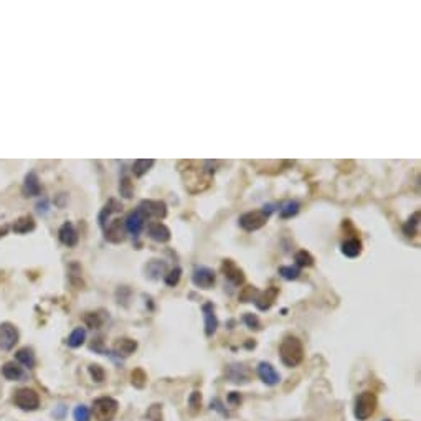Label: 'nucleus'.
Returning a JSON list of instances; mask_svg holds the SVG:
<instances>
[{"instance_id":"12","label":"nucleus","mask_w":421,"mask_h":421,"mask_svg":"<svg viewBox=\"0 0 421 421\" xmlns=\"http://www.w3.org/2000/svg\"><path fill=\"white\" fill-rule=\"evenodd\" d=\"M221 271H223V275L225 278H227L231 284H235V286H240L244 283V275H243V271L238 268V266L231 261V259H225V261L221 263Z\"/></svg>"},{"instance_id":"3","label":"nucleus","mask_w":421,"mask_h":421,"mask_svg":"<svg viewBox=\"0 0 421 421\" xmlns=\"http://www.w3.org/2000/svg\"><path fill=\"white\" fill-rule=\"evenodd\" d=\"M377 408V397L374 391H362L355 398L354 405V416L359 421H367L375 413Z\"/></svg>"},{"instance_id":"14","label":"nucleus","mask_w":421,"mask_h":421,"mask_svg":"<svg viewBox=\"0 0 421 421\" xmlns=\"http://www.w3.org/2000/svg\"><path fill=\"white\" fill-rule=\"evenodd\" d=\"M203 311V320H205V335L212 337L216 332V327H218V319H216L215 307L212 303H205L202 306Z\"/></svg>"},{"instance_id":"19","label":"nucleus","mask_w":421,"mask_h":421,"mask_svg":"<svg viewBox=\"0 0 421 421\" xmlns=\"http://www.w3.org/2000/svg\"><path fill=\"white\" fill-rule=\"evenodd\" d=\"M40 192H41V185H40L38 175L35 174V172L27 174L25 182H23V193H25V196L40 195Z\"/></svg>"},{"instance_id":"26","label":"nucleus","mask_w":421,"mask_h":421,"mask_svg":"<svg viewBox=\"0 0 421 421\" xmlns=\"http://www.w3.org/2000/svg\"><path fill=\"white\" fill-rule=\"evenodd\" d=\"M84 340H86V331H84L83 327H76L75 331H73L71 334H69L66 343H68V347H71V349H78V347H81V345H83Z\"/></svg>"},{"instance_id":"32","label":"nucleus","mask_w":421,"mask_h":421,"mask_svg":"<svg viewBox=\"0 0 421 421\" xmlns=\"http://www.w3.org/2000/svg\"><path fill=\"white\" fill-rule=\"evenodd\" d=\"M180 276H182V269L180 268H174V269H170L165 275V278H164V281H165V284L168 286V287H175L179 284V281H180Z\"/></svg>"},{"instance_id":"15","label":"nucleus","mask_w":421,"mask_h":421,"mask_svg":"<svg viewBox=\"0 0 421 421\" xmlns=\"http://www.w3.org/2000/svg\"><path fill=\"white\" fill-rule=\"evenodd\" d=\"M147 233H149V236L157 243H167V241H170V238H172L170 230H168L165 225L160 223V221L149 223V227H147Z\"/></svg>"},{"instance_id":"22","label":"nucleus","mask_w":421,"mask_h":421,"mask_svg":"<svg viewBox=\"0 0 421 421\" xmlns=\"http://www.w3.org/2000/svg\"><path fill=\"white\" fill-rule=\"evenodd\" d=\"M33 230H35V220L30 215L20 216V218L13 223V231H15V233H28V231H33Z\"/></svg>"},{"instance_id":"2","label":"nucleus","mask_w":421,"mask_h":421,"mask_svg":"<svg viewBox=\"0 0 421 421\" xmlns=\"http://www.w3.org/2000/svg\"><path fill=\"white\" fill-rule=\"evenodd\" d=\"M271 205H264L261 210H253V212H246L240 216V227L246 231H256L259 228H263L269 220V215L273 213Z\"/></svg>"},{"instance_id":"1","label":"nucleus","mask_w":421,"mask_h":421,"mask_svg":"<svg viewBox=\"0 0 421 421\" xmlns=\"http://www.w3.org/2000/svg\"><path fill=\"white\" fill-rule=\"evenodd\" d=\"M279 357L286 367H298L304 359V347L298 337L294 335H286L283 342L279 345Z\"/></svg>"},{"instance_id":"17","label":"nucleus","mask_w":421,"mask_h":421,"mask_svg":"<svg viewBox=\"0 0 421 421\" xmlns=\"http://www.w3.org/2000/svg\"><path fill=\"white\" fill-rule=\"evenodd\" d=\"M58 238H60V241L63 244H66V246H76L78 244V240H80V235H78V231L75 230L73 227V223H63L61 225V228L58 230Z\"/></svg>"},{"instance_id":"25","label":"nucleus","mask_w":421,"mask_h":421,"mask_svg":"<svg viewBox=\"0 0 421 421\" xmlns=\"http://www.w3.org/2000/svg\"><path fill=\"white\" fill-rule=\"evenodd\" d=\"M2 375L7 378V380H20L23 377V370L18 367L17 363L9 362L2 367Z\"/></svg>"},{"instance_id":"24","label":"nucleus","mask_w":421,"mask_h":421,"mask_svg":"<svg viewBox=\"0 0 421 421\" xmlns=\"http://www.w3.org/2000/svg\"><path fill=\"white\" fill-rule=\"evenodd\" d=\"M418 228H419V213L415 212L408 220L405 221L403 225V233L408 236V238H413L418 235Z\"/></svg>"},{"instance_id":"35","label":"nucleus","mask_w":421,"mask_h":421,"mask_svg":"<svg viewBox=\"0 0 421 421\" xmlns=\"http://www.w3.org/2000/svg\"><path fill=\"white\" fill-rule=\"evenodd\" d=\"M258 294L259 291L256 289V287H253V286H246L244 289L240 292V301L241 303H250V301H255L258 298Z\"/></svg>"},{"instance_id":"33","label":"nucleus","mask_w":421,"mask_h":421,"mask_svg":"<svg viewBox=\"0 0 421 421\" xmlns=\"http://www.w3.org/2000/svg\"><path fill=\"white\" fill-rule=\"evenodd\" d=\"M119 192L124 196V199H132V195H134V187H132V182L124 177L121 180V184H119Z\"/></svg>"},{"instance_id":"8","label":"nucleus","mask_w":421,"mask_h":421,"mask_svg":"<svg viewBox=\"0 0 421 421\" xmlns=\"http://www.w3.org/2000/svg\"><path fill=\"white\" fill-rule=\"evenodd\" d=\"M145 220L147 218L144 216V213L140 212V208L137 207L136 210H132V212L128 215V218H126V223H124V228L128 230L131 235L139 236V233L145 227Z\"/></svg>"},{"instance_id":"42","label":"nucleus","mask_w":421,"mask_h":421,"mask_svg":"<svg viewBox=\"0 0 421 421\" xmlns=\"http://www.w3.org/2000/svg\"><path fill=\"white\" fill-rule=\"evenodd\" d=\"M210 406H212V410H216V411H220L223 416H228V411L223 408V405H221V402H220V400H212V405H210Z\"/></svg>"},{"instance_id":"36","label":"nucleus","mask_w":421,"mask_h":421,"mask_svg":"<svg viewBox=\"0 0 421 421\" xmlns=\"http://www.w3.org/2000/svg\"><path fill=\"white\" fill-rule=\"evenodd\" d=\"M131 378H132V385H134V387H137V388H142L144 385H145V380H147V377H145L142 368H136L134 372H132Z\"/></svg>"},{"instance_id":"21","label":"nucleus","mask_w":421,"mask_h":421,"mask_svg":"<svg viewBox=\"0 0 421 421\" xmlns=\"http://www.w3.org/2000/svg\"><path fill=\"white\" fill-rule=\"evenodd\" d=\"M137 349V342L136 340H132V339H117L116 343H114V350H116V354L119 355H124V357H128L131 355L134 350Z\"/></svg>"},{"instance_id":"13","label":"nucleus","mask_w":421,"mask_h":421,"mask_svg":"<svg viewBox=\"0 0 421 421\" xmlns=\"http://www.w3.org/2000/svg\"><path fill=\"white\" fill-rule=\"evenodd\" d=\"M258 377L261 378L263 383L269 385V387H275V385H278L279 380H281V377H279V374L276 372V368L273 367L271 363H268V362H259V365H258Z\"/></svg>"},{"instance_id":"29","label":"nucleus","mask_w":421,"mask_h":421,"mask_svg":"<svg viewBox=\"0 0 421 421\" xmlns=\"http://www.w3.org/2000/svg\"><path fill=\"white\" fill-rule=\"evenodd\" d=\"M294 261H296V264L299 266V268H311V266L314 264V258L309 251L301 250V251L296 253V255H294Z\"/></svg>"},{"instance_id":"9","label":"nucleus","mask_w":421,"mask_h":421,"mask_svg":"<svg viewBox=\"0 0 421 421\" xmlns=\"http://www.w3.org/2000/svg\"><path fill=\"white\" fill-rule=\"evenodd\" d=\"M192 281L196 287H202V289H210L215 284V273L213 269L207 268V266H200L196 268L192 275Z\"/></svg>"},{"instance_id":"39","label":"nucleus","mask_w":421,"mask_h":421,"mask_svg":"<svg viewBox=\"0 0 421 421\" xmlns=\"http://www.w3.org/2000/svg\"><path fill=\"white\" fill-rule=\"evenodd\" d=\"M243 322H244V324H246L250 329H255V331H258V329L261 327V322H259L258 315L250 314V312L243 315Z\"/></svg>"},{"instance_id":"20","label":"nucleus","mask_w":421,"mask_h":421,"mask_svg":"<svg viewBox=\"0 0 421 421\" xmlns=\"http://www.w3.org/2000/svg\"><path fill=\"white\" fill-rule=\"evenodd\" d=\"M119 212H122V205L117 200L111 199L106 205H104V208L101 210V213H100V227L101 228L106 227V220L109 218V216L112 213H119Z\"/></svg>"},{"instance_id":"18","label":"nucleus","mask_w":421,"mask_h":421,"mask_svg":"<svg viewBox=\"0 0 421 421\" xmlns=\"http://www.w3.org/2000/svg\"><path fill=\"white\" fill-rule=\"evenodd\" d=\"M340 251H342V255L347 256V258L360 256V253H362V241L359 240V238H349V240H345V241L342 243Z\"/></svg>"},{"instance_id":"7","label":"nucleus","mask_w":421,"mask_h":421,"mask_svg":"<svg viewBox=\"0 0 421 421\" xmlns=\"http://www.w3.org/2000/svg\"><path fill=\"white\" fill-rule=\"evenodd\" d=\"M18 342V331L17 327L10 322L0 324V349L2 350H12Z\"/></svg>"},{"instance_id":"45","label":"nucleus","mask_w":421,"mask_h":421,"mask_svg":"<svg viewBox=\"0 0 421 421\" xmlns=\"http://www.w3.org/2000/svg\"><path fill=\"white\" fill-rule=\"evenodd\" d=\"M385 421H390V419H385Z\"/></svg>"},{"instance_id":"5","label":"nucleus","mask_w":421,"mask_h":421,"mask_svg":"<svg viewBox=\"0 0 421 421\" xmlns=\"http://www.w3.org/2000/svg\"><path fill=\"white\" fill-rule=\"evenodd\" d=\"M13 403L23 411H33L40 406V397L32 388H20L13 395Z\"/></svg>"},{"instance_id":"43","label":"nucleus","mask_w":421,"mask_h":421,"mask_svg":"<svg viewBox=\"0 0 421 421\" xmlns=\"http://www.w3.org/2000/svg\"><path fill=\"white\" fill-rule=\"evenodd\" d=\"M228 402L231 405H240L241 402V397H240V393H236V391H231L230 395H228Z\"/></svg>"},{"instance_id":"37","label":"nucleus","mask_w":421,"mask_h":421,"mask_svg":"<svg viewBox=\"0 0 421 421\" xmlns=\"http://www.w3.org/2000/svg\"><path fill=\"white\" fill-rule=\"evenodd\" d=\"M279 275L283 276L284 279H287V281H292V279H298L299 278V269L298 268H292V266H281V268H279Z\"/></svg>"},{"instance_id":"38","label":"nucleus","mask_w":421,"mask_h":421,"mask_svg":"<svg viewBox=\"0 0 421 421\" xmlns=\"http://www.w3.org/2000/svg\"><path fill=\"white\" fill-rule=\"evenodd\" d=\"M147 418L151 421H162V406L160 405H152L147 410Z\"/></svg>"},{"instance_id":"10","label":"nucleus","mask_w":421,"mask_h":421,"mask_svg":"<svg viewBox=\"0 0 421 421\" xmlns=\"http://www.w3.org/2000/svg\"><path fill=\"white\" fill-rule=\"evenodd\" d=\"M104 238L111 243H122L126 240V228L119 218L112 220L106 228H104Z\"/></svg>"},{"instance_id":"16","label":"nucleus","mask_w":421,"mask_h":421,"mask_svg":"<svg viewBox=\"0 0 421 421\" xmlns=\"http://www.w3.org/2000/svg\"><path fill=\"white\" fill-rule=\"evenodd\" d=\"M278 294H279V287H275V286L268 287L264 292H259L258 298L255 299L256 307L259 311H268V309H271V306L275 304Z\"/></svg>"},{"instance_id":"44","label":"nucleus","mask_w":421,"mask_h":421,"mask_svg":"<svg viewBox=\"0 0 421 421\" xmlns=\"http://www.w3.org/2000/svg\"><path fill=\"white\" fill-rule=\"evenodd\" d=\"M37 208H38V212H40V213H46V212H48V200H45V199H43V202H38Z\"/></svg>"},{"instance_id":"11","label":"nucleus","mask_w":421,"mask_h":421,"mask_svg":"<svg viewBox=\"0 0 421 421\" xmlns=\"http://www.w3.org/2000/svg\"><path fill=\"white\" fill-rule=\"evenodd\" d=\"M227 378L233 383H248L250 370L244 363H231L227 367Z\"/></svg>"},{"instance_id":"31","label":"nucleus","mask_w":421,"mask_h":421,"mask_svg":"<svg viewBox=\"0 0 421 421\" xmlns=\"http://www.w3.org/2000/svg\"><path fill=\"white\" fill-rule=\"evenodd\" d=\"M88 372H89L91 378H93L96 383H101L104 380V377H106V372H104V368L97 363H91L88 367Z\"/></svg>"},{"instance_id":"27","label":"nucleus","mask_w":421,"mask_h":421,"mask_svg":"<svg viewBox=\"0 0 421 421\" xmlns=\"http://www.w3.org/2000/svg\"><path fill=\"white\" fill-rule=\"evenodd\" d=\"M15 359L17 362H20L27 368H33L35 367V355H33V350L32 349H20L18 352L15 354Z\"/></svg>"},{"instance_id":"34","label":"nucleus","mask_w":421,"mask_h":421,"mask_svg":"<svg viewBox=\"0 0 421 421\" xmlns=\"http://www.w3.org/2000/svg\"><path fill=\"white\" fill-rule=\"evenodd\" d=\"M73 418H75V421H89L91 419L89 408L84 405H78L73 411Z\"/></svg>"},{"instance_id":"4","label":"nucleus","mask_w":421,"mask_h":421,"mask_svg":"<svg viewBox=\"0 0 421 421\" xmlns=\"http://www.w3.org/2000/svg\"><path fill=\"white\" fill-rule=\"evenodd\" d=\"M119 408V403L111 397H101L96 398L93 403V415L100 421H111L116 416Z\"/></svg>"},{"instance_id":"40","label":"nucleus","mask_w":421,"mask_h":421,"mask_svg":"<svg viewBox=\"0 0 421 421\" xmlns=\"http://www.w3.org/2000/svg\"><path fill=\"white\" fill-rule=\"evenodd\" d=\"M84 322L91 327V329H97L101 326V319H100V314H96V312H88L86 315H84Z\"/></svg>"},{"instance_id":"23","label":"nucleus","mask_w":421,"mask_h":421,"mask_svg":"<svg viewBox=\"0 0 421 421\" xmlns=\"http://www.w3.org/2000/svg\"><path fill=\"white\" fill-rule=\"evenodd\" d=\"M154 164H156L154 159H139L132 164V174H134L136 177H142V175H145L154 167Z\"/></svg>"},{"instance_id":"30","label":"nucleus","mask_w":421,"mask_h":421,"mask_svg":"<svg viewBox=\"0 0 421 421\" xmlns=\"http://www.w3.org/2000/svg\"><path fill=\"white\" fill-rule=\"evenodd\" d=\"M299 212V203L298 202H286L283 207L279 208V216L281 218H292L294 215Z\"/></svg>"},{"instance_id":"6","label":"nucleus","mask_w":421,"mask_h":421,"mask_svg":"<svg viewBox=\"0 0 421 421\" xmlns=\"http://www.w3.org/2000/svg\"><path fill=\"white\" fill-rule=\"evenodd\" d=\"M139 208L145 218L164 220L167 216V205L160 200H142L139 203Z\"/></svg>"},{"instance_id":"28","label":"nucleus","mask_w":421,"mask_h":421,"mask_svg":"<svg viewBox=\"0 0 421 421\" xmlns=\"http://www.w3.org/2000/svg\"><path fill=\"white\" fill-rule=\"evenodd\" d=\"M167 269V264L164 261H159V259H152V261L147 264V275L152 279H159L160 275H164Z\"/></svg>"},{"instance_id":"41","label":"nucleus","mask_w":421,"mask_h":421,"mask_svg":"<svg viewBox=\"0 0 421 421\" xmlns=\"http://www.w3.org/2000/svg\"><path fill=\"white\" fill-rule=\"evenodd\" d=\"M188 406H190L192 411H199L202 406V395L200 391H192L190 398H188Z\"/></svg>"}]
</instances>
